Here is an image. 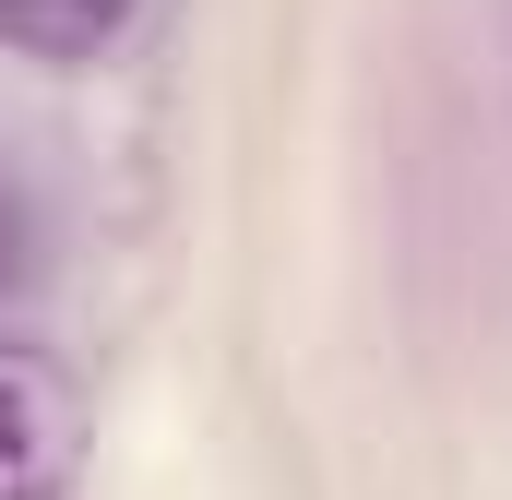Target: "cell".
<instances>
[{
	"instance_id": "cell-1",
	"label": "cell",
	"mask_w": 512,
	"mask_h": 500,
	"mask_svg": "<svg viewBox=\"0 0 512 500\" xmlns=\"http://www.w3.org/2000/svg\"><path fill=\"white\" fill-rule=\"evenodd\" d=\"M84 381L60 346L0 334V500H84Z\"/></svg>"
},
{
	"instance_id": "cell-2",
	"label": "cell",
	"mask_w": 512,
	"mask_h": 500,
	"mask_svg": "<svg viewBox=\"0 0 512 500\" xmlns=\"http://www.w3.org/2000/svg\"><path fill=\"white\" fill-rule=\"evenodd\" d=\"M131 24H143V0H0V48L12 60H48V72L108 60Z\"/></svg>"
},
{
	"instance_id": "cell-3",
	"label": "cell",
	"mask_w": 512,
	"mask_h": 500,
	"mask_svg": "<svg viewBox=\"0 0 512 500\" xmlns=\"http://www.w3.org/2000/svg\"><path fill=\"white\" fill-rule=\"evenodd\" d=\"M48 274V215H36V191L0 167V298H24Z\"/></svg>"
}]
</instances>
